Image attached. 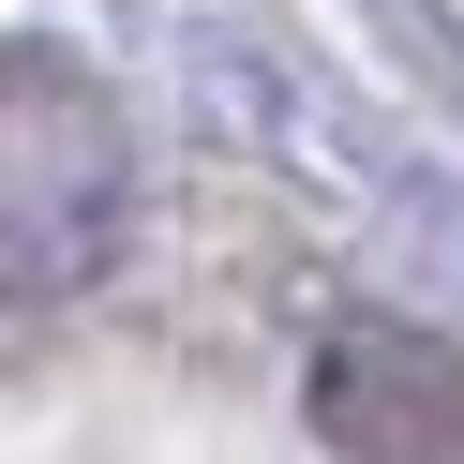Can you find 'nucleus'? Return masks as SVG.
I'll use <instances>...</instances> for the list:
<instances>
[{
    "label": "nucleus",
    "instance_id": "1",
    "mask_svg": "<svg viewBox=\"0 0 464 464\" xmlns=\"http://www.w3.org/2000/svg\"><path fill=\"white\" fill-rule=\"evenodd\" d=\"M121 255V121L75 61H0V300H75Z\"/></svg>",
    "mask_w": 464,
    "mask_h": 464
},
{
    "label": "nucleus",
    "instance_id": "2",
    "mask_svg": "<svg viewBox=\"0 0 464 464\" xmlns=\"http://www.w3.org/2000/svg\"><path fill=\"white\" fill-rule=\"evenodd\" d=\"M314 434L344 464H464V360L404 314H344L314 344Z\"/></svg>",
    "mask_w": 464,
    "mask_h": 464
}]
</instances>
